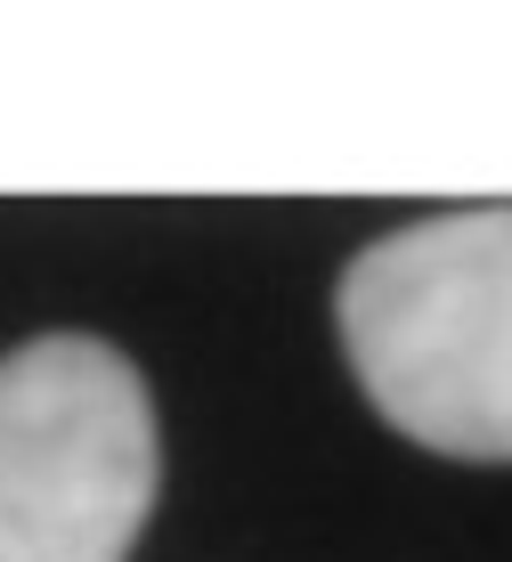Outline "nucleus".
<instances>
[{
  "mask_svg": "<svg viewBox=\"0 0 512 562\" xmlns=\"http://www.w3.org/2000/svg\"><path fill=\"white\" fill-rule=\"evenodd\" d=\"M374 416L456 464H512V204H464L374 237L333 285Z\"/></svg>",
  "mask_w": 512,
  "mask_h": 562,
  "instance_id": "nucleus-1",
  "label": "nucleus"
},
{
  "mask_svg": "<svg viewBox=\"0 0 512 562\" xmlns=\"http://www.w3.org/2000/svg\"><path fill=\"white\" fill-rule=\"evenodd\" d=\"M163 440L147 375L98 335L0 359V562H130Z\"/></svg>",
  "mask_w": 512,
  "mask_h": 562,
  "instance_id": "nucleus-2",
  "label": "nucleus"
}]
</instances>
